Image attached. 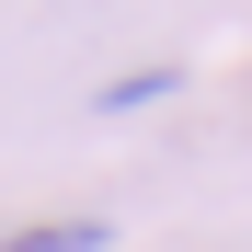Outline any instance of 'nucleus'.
I'll list each match as a JSON object with an SVG mask.
<instances>
[{
  "label": "nucleus",
  "mask_w": 252,
  "mask_h": 252,
  "mask_svg": "<svg viewBox=\"0 0 252 252\" xmlns=\"http://www.w3.org/2000/svg\"><path fill=\"white\" fill-rule=\"evenodd\" d=\"M103 241V218H46V229H12L0 252H92Z\"/></svg>",
  "instance_id": "obj_1"
},
{
  "label": "nucleus",
  "mask_w": 252,
  "mask_h": 252,
  "mask_svg": "<svg viewBox=\"0 0 252 252\" xmlns=\"http://www.w3.org/2000/svg\"><path fill=\"white\" fill-rule=\"evenodd\" d=\"M184 69H126V80H103V115H138V103H160Z\"/></svg>",
  "instance_id": "obj_2"
}]
</instances>
